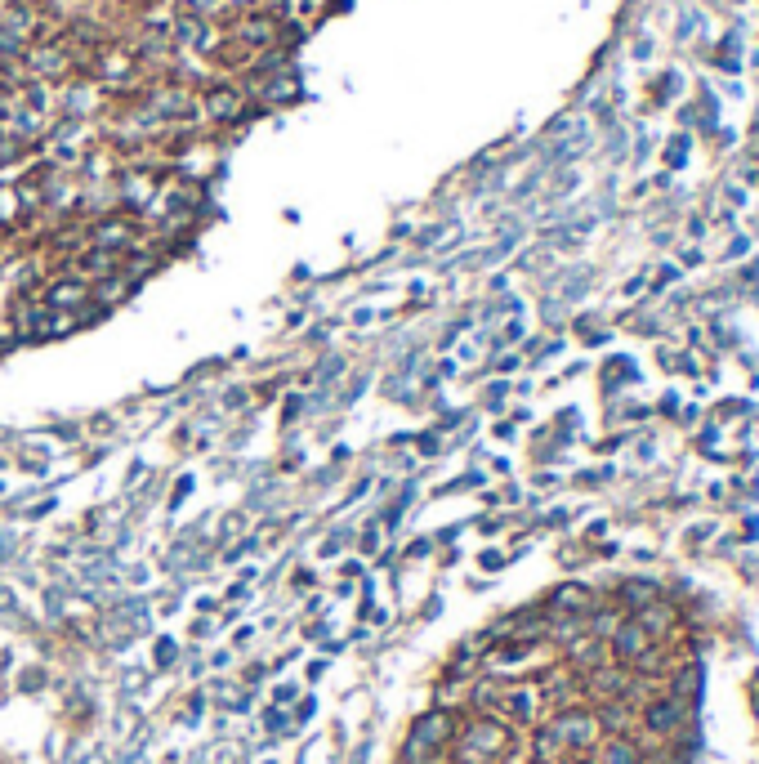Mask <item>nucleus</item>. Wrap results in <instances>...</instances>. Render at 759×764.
<instances>
[{
  "label": "nucleus",
  "instance_id": "10",
  "mask_svg": "<svg viewBox=\"0 0 759 764\" xmlns=\"http://www.w3.org/2000/svg\"><path fill=\"white\" fill-rule=\"evenodd\" d=\"M599 764H639V751L630 747L626 738H612L608 747H603V756H599Z\"/></svg>",
  "mask_w": 759,
  "mask_h": 764
},
{
  "label": "nucleus",
  "instance_id": "8",
  "mask_svg": "<svg viewBox=\"0 0 759 764\" xmlns=\"http://www.w3.org/2000/svg\"><path fill=\"white\" fill-rule=\"evenodd\" d=\"M242 108H246V99L233 85H215L206 94V117H215V121H242Z\"/></svg>",
  "mask_w": 759,
  "mask_h": 764
},
{
  "label": "nucleus",
  "instance_id": "15",
  "mask_svg": "<svg viewBox=\"0 0 759 764\" xmlns=\"http://www.w3.org/2000/svg\"><path fill=\"white\" fill-rule=\"evenodd\" d=\"M300 407H304V398H286V407H282V412H286V420H291L295 412H300Z\"/></svg>",
  "mask_w": 759,
  "mask_h": 764
},
{
  "label": "nucleus",
  "instance_id": "6",
  "mask_svg": "<svg viewBox=\"0 0 759 764\" xmlns=\"http://www.w3.org/2000/svg\"><path fill=\"white\" fill-rule=\"evenodd\" d=\"M608 639H612V644H608V648H612V657H617V662H630V666L652 648V635H648V630H643L639 622H634V617H630V622H621Z\"/></svg>",
  "mask_w": 759,
  "mask_h": 764
},
{
  "label": "nucleus",
  "instance_id": "3",
  "mask_svg": "<svg viewBox=\"0 0 759 764\" xmlns=\"http://www.w3.org/2000/svg\"><path fill=\"white\" fill-rule=\"evenodd\" d=\"M41 309L76 318L81 309H90V282L76 278V273H63V278L45 282V291H41Z\"/></svg>",
  "mask_w": 759,
  "mask_h": 764
},
{
  "label": "nucleus",
  "instance_id": "9",
  "mask_svg": "<svg viewBox=\"0 0 759 764\" xmlns=\"http://www.w3.org/2000/svg\"><path fill=\"white\" fill-rule=\"evenodd\" d=\"M634 622H639L643 630H648V635L652 639H657V635H666V626L670 622H675V613H670V608L666 604H661V599H657V604H648V608H639V617H634Z\"/></svg>",
  "mask_w": 759,
  "mask_h": 764
},
{
  "label": "nucleus",
  "instance_id": "12",
  "mask_svg": "<svg viewBox=\"0 0 759 764\" xmlns=\"http://www.w3.org/2000/svg\"><path fill=\"white\" fill-rule=\"evenodd\" d=\"M242 528H246V514H228V519L219 523V537H237Z\"/></svg>",
  "mask_w": 759,
  "mask_h": 764
},
{
  "label": "nucleus",
  "instance_id": "13",
  "mask_svg": "<svg viewBox=\"0 0 759 764\" xmlns=\"http://www.w3.org/2000/svg\"><path fill=\"white\" fill-rule=\"evenodd\" d=\"M273 702H277V706H291V702H295V684H282V689L273 693Z\"/></svg>",
  "mask_w": 759,
  "mask_h": 764
},
{
  "label": "nucleus",
  "instance_id": "4",
  "mask_svg": "<svg viewBox=\"0 0 759 764\" xmlns=\"http://www.w3.org/2000/svg\"><path fill=\"white\" fill-rule=\"evenodd\" d=\"M134 242H139V224L126 215H103L90 224V246H99V251L126 255V251H134Z\"/></svg>",
  "mask_w": 759,
  "mask_h": 764
},
{
  "label": "nucleus",
  "instance_id": "5",
  "mask_svg": "<svg viewBox=\"0 0 759 764\" xmlns=\"http://www.w3.org/2000/svg\"><path fill=\"white\" fill-rule=\"evenodd\" d=\"M594 608H599L594 590L590 586H576V581H563V586L545 599V617H581V622H585Z\"/></svg>",
  "mask_w": 759,
  "mask_h": 764
},
{
  "label": "nucleus",
  "instance_id": "7",
  "mask_svg": "<svg viewBox=\"0 0 759 764\" xmlns=\"http://www.w3.org/2000/svg\"><path fill=\"white\" fill-rule=\"evenodd\" d=\"M643 724H648L652 733H675L679 724H684V706H679L675 697H657V702H648V711H643Z\"/></svg>",
  "mask_w": 759,
  "mask_h": 764
},
{
  "label": "nucleus",
  "instance_id": "14",
  "mask_svg": "<svg viewBox=\"0 0 759 764\" xmlns=\"http://www.w3.org/2000/svg\"><path fill=\"white\" fill-rule=\"evenodd\" d=\"M170 657H175V639H161V644H157V662H161V666H166V662H170Z\"/></svg>",
  "mask_w": 759,
  "mask_h": 764
},
{
  "label": "nucleus",
  "instance_id": "11",
  "mask_svg": "<svg viewBox=\"0 0 759 764\" xmlns=\"http://www.w3.org/2000/svg\"><path fill=\"white\" fill-rule=\"evenodd\" d=\"M621 599L634 608H648V604H657V586H648V581H626V586H621Z\"/></svg>",
  "mask_w": 759,
  "mask_h": 764
},
{
  "label": "nucleus",
  "instance_id": "1",
  "mask_svg": "<svg viewBox=\"0 0 759 764\" xmlns=\"http://www.w3.org/2000/svg\"><path fill=\"white\" fill-rule=\"evenodd\" d=\"M509 747H514V729L496 715H469L460 720L456 742H451V764H505Z\"/></svg>",
  "mask_w": 759,
  "mask_h": 764
},
{
  "label": "nucleus",
  "instance_id": "2",
  "mask_svg": "<svg viewBox=\"0 0 759 764\" xmlns=\"http://www.w3.org/2000/svg\"><path fill=\"white\" fill-rule=\"evenodd\" d=\"M541 711H545V702H541V689L536 684H501V697H496V720H505L509 729H527V724H536L541 720Z\"/></svg>",
  "mask_w": 759,
  "mask_h": 764
}]
</instances>
